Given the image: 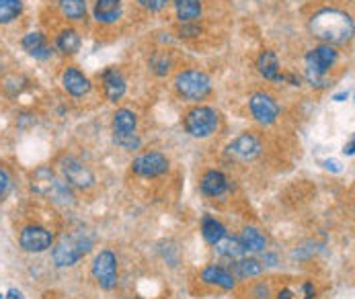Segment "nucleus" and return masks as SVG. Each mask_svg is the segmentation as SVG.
<instances>
[{
    "label": "nucleus",
    "instance_id": "f257e3e1",
    "mask_svg": "<svg viewBox=\"0 0 355 299\" xmlns=\"http://www.w3.org/2000/svg\"><path fill=\"white\" fill-rule=\"evenodd\" d=\"M354 16L339 8H323L310 18V31L327 45H341L354 37Z\"/></svg>",
    "mask_w": 355,
    "mask_h": 299
},
{
    "label": "nucleus",
    "instance_id": "f03ea898",
    "mask_svg": "<svg viewBox=\"0 0 355 299\" xmlns=\"http://www.w3.org/2000/svg\"><path fill=\"white\" fill-rule=\"evenodd\" d=\"M93 248V238L84 232H76L64 236L51 250V259L56 267H72Z\"/></svg>",
    "mask_w": 355,
    "mask_h": 299
},
{
    "label": "nucleus",
    "instance_id": "7ed1b4c3",
    "mask_svg": "<svg viewBox=\"0 0 355 299\" xmlns=\"http://www.w3.org/2000/svg\"><path fill=\"white\" fill-rule=\"evenodd\" d=\"M33 189L51 199L58 205H74V195L70 191V185H66L62 179H58L49 168H39L33 177Z\"/></svg>",
    "mask_w": 355,
    "mask_h": 299
},
{
    "label": "nucleus",
    "instance_id": "20e7f679",
    "mask_svg": "<svg viewBox=\"0 0 355 299\" xmlns=\"http://www.w3.org/2000/svg\"><path fill=\"white\" fill-rule=\"evenodd\" d=\"M175 90L185 101H204L212 92V78L204 70H183L175 76Z\"/></svg>",
    "mask_w": 355,
    "mask_h": 299
},
{
    "label": "nucleus",
    "instance_id": "39448f33",
    "mask_svg": "<svg viewBox=\"0 0 355 299\" xmlns=\"http://www.w3.org/2000/svg\"><path fill=\"white\" fill-rule=\"evenodd\" d=\"M337 57H339V53L335 51V47L327 45V43L310 49L304 57L308 82H313V86H323L325 84V74L335 66Z\"/></svg>",
    "mask_w": 355,
    "mask_h": 299
},
{
    "label": "nucleus",
    "instance_id": "423d86ee",
    "mask_svg": "<svg viewBox=\"0 0 355 299\" xmlns=\"http://www.w3.org/2000/svg\"><path fill=\"white\" fill-rule=\"evenodd\" d=\"M183 123H185V129H187L189 135L204 140V138H210L212 133H216V129L220 125V117H218L216 109L199 105V107H193L185 115Z\"/></svg>",
    "mask_w": 355,
    "mask_h": 299
},
{
    "label": "nucleus",
    "instance_id": "0eeeda50",
    "mask_svg": "<svg viewBox=\"0 0 355 299\" xmlns=\"http://www.w3.org/2000/svg\"><path fill=\"white\" fill-rule=\"evenodd\" d=\"M58 170L62 174V181L70 187H76V189H90L95 187V174L93 170L82 164L78 158L74 156H62L60 162H58Z\"/></svg>",
    "mask_w": 355,
    "mask_h": 299
},
{
    "label": "nucleus",
    "instance_id": "6e6552de",
    "mask_svg": "<svg viewBox=\"0 0 355 299\" xmlns=\"http://www.w3.org/2000/svg\"><path fill=\"white\" fill-rule=\"evenodd\" d=\"M90 271L101 289L111 291L117 285V259L111 250H101L95 257Z\"/></svg>",
    "mask_w": 355,
    "mask_h": 299
},
{
    "label": "nucleus",
    "instance_id": "1a4fd4ad",
    "mask_svg": "<svg viewBox=\"0 0 355 299\" xmlns=\"http://www.w3.org/2000/svg\"><path fill=\"white\" fill-rule=\"evenodd\" d=\"M249 109H251V115L255 117V121L261 125H271L280 117V105L267 92H255L249 99Z\"/></svg>",
    "mask_w": 355,
    "mask_h": 299
},
{
    "label": "nucleus",
    "instance_id": "9d476101",
    "mask_svg": "<svg viewBox=\"0 0 355 299\" xmlns=\"http://www.w3.org/2000/svg\"><path fill=\"white\" fill-rule=\"evenodd\" d=\"M132 170L138 177L154 179V177H160L169 170V158L160 152H144L138 158H134Z\"/></svg>",
    "mask_w": 355,
    "mask_h": 299
},
{
    "label": "nucleus",
    "instance_id": "9b49d317",
    "mask_svg": "<svg viewBox=\"0 0 355 299\" xmlns=\"http://www.w3.org/2000/svg\"><path fill=\"white\" fill-rule=\"evenodd\" d=\"M19 244L25 252H45L53 244V234L41 226H27L19 234Z\"/></svg>",
    "mask_w": 355,
    "mask_h": 299
},
{
    "label": "nucleus",
    "instance_id": "f8f14e48",
    "mask_svg": "<svg viewBox=\"0 0 355 299\" xmlns=\"http://www.w3.org/2000/svg\"><path fill=\"white\" fill-rule=\"evenodd\" d=\"M226 154L228 158L236 162H251L261 154V142L253 133H243L230 142V146L226 148Z\"/></svg>",
    "mask_w": 355,
    "mask_h": 299
},
{
    "label": "nucleus",
    "instance_id": "ddd939ff",
    "mask_svg": "<svg viewBox=\"0 0 355 299\" xmlns=\"http://www.w3.org/2000/svg\"><path fill=\"white\" fill-rule=\"evenodd\" d=\"M62 86H64V90H66L68 94H72V96H76V99L88 94L90 88H93L90 80H88L78 68H74V66H68V68L62 72Z\"/></svg>",
    "mask_w": 355,
    "mask_h": 299
},
{
    "label": "nucleus",
    "instance_id": "4468645a",
    "mask_svg": "<svg viewBox=\"0 0 355 299\" xmlns=\"http://www.w3.org/2000/svg\"><path fill=\"white\" fill-rule=\"evenodd\" d=\"M123 4L121 0H97L93 8V16L101 25H113L121 18Z\"/></svg>",
    "mask_w": 355,
    "mask_h": 299
},
{
    "label": "nucleus",
    "instance_id": "2eb2a0df",
    "mask_svg": "<svg viewBox=\"0 0 355 299\" xmlns=\"http://www.w3.org/2000/svg\"><path fill=\"white\" fill-rule=\"evenodd\" d=\"M103 86H105V94L111 103H117L123 99L125 94V78L117 68H109L103 72Z\"/></svg>",
    "mask_w": 355,
    "mask_h": 299
},
{
    "label": "nucleus",
    "instance_id": "dca6fc26",
    "mask_svg": "<svg viewBox=\"0 0 355 299\" xmlns=\"http://www.w3.org/2000/svg\"><path fill=\"white\" fill-rule=\"evenodd\" d=\"M201 193L208 197H222L228 189H230V181L226 179L224 172L220 170H210L201 177Z\"/></svg>",
    "mask_w": 355,
    "mask_h": 299
},
{
    "label": "nucleus",
    "instance_id": "f3484780",
    "mask_svg": "<svg viewBox=\"0 0 355 299\" xmlns=\"http://www.w3.org/2000/svg\"><path fill=\"white\" fill-rule=\"evenodd\" d=\"M201 281L208 283V285H216L220 289H226V291H230V289L236 287L234 275H230L226 269H220V267H214V265L212 267H206L201 271Z\"/></svg>",
    "mask_w": 355,
    "mask_h": 299
},
{
    "label": "nucleus",
    "instance_id": "a211bd4d",
    "mask_svg": "<svg viewBox=\"0 0 355 299\" xmlns=\"http://www.w3.org/2000/svg\"><path fill=\"white\" fill-rule=\"evenodd\" d=\"M257 68H259V74H261L263 78H267V80H273V82L284 80V74L280 72V70H282V68H280V60H278V55H276L271 49L261 51V55H259V60H257Z\"/></svg>",
    "mask_w": 355,
    "mask_h": 299
},
{
    "label": "nucleus",
    "instance_id": "6ab92c4d",
    "mask_svg": "<svg viewBox=\"0 0 355 299\" xmlns=\"http://www.w3.org/2000/svg\"><path fill=\"white\" fill-rule=\"evenodd\" d=\"M138 129V117L132 109H117L113 115V135H132Z\"/></svg>",
    "mask_w": 355,
    "mask_h": 299
},
{
    "label": "nucleus",
    "instance_id": "aec40b11",
    "mask_svg": "<svg viewBox=\"0 0 355 299\" xmlns=\"http://www.w3.org/2000/svg\"><path fill=\"white\" fill-rule=\"evenodd\" d=\"M21 45H23V49H25L29 55L39 57V60H45V57L51 55V51H49V47H47V43H45V37H43V33H39V31L27 33V35L23 37Z\"/></svg>",
    "mask_w": 355,
    "mask_h": 299
},
{
    "label": "nucleus",
    "instance_id": "412c9836",
    "mask_svg": "<svg viewBox=\"0 0 355 299\" xmlns=\"http://www.w3.org/2000/svg\"><path fill=\"white\" fill-rule=\"evenodd\" d=\"M201 0H175V12L181 23H195L201 16Z\"/></svg>",
    "mask_w": 355,
    "mask_h": 299
},
{
    "label": "nucleus",
    "instance_id": "4be33fe9",
    "mask_svg": "<svg viewBox=\"0 0 355 299\" xmlns=\"http://www.w3.org/2000/svg\"><path fill=\"white\" fill-rule=\"evenodd\" d=\"M214 246H216V252H218L220 257H226V259H243V257L247 255V250H245L241 238H232V236H228V234H226L220 242H216Z\"/></svg>",
    "mask_w": 355,
    "mask_h": 299
},
{
    "label": "nucleus",
    "instance_id": "5701e85b",
    "mask_svg": "<svg viewBox=\"0 0 355 299\" xmlns=\"http://www.w3.org/2000/svg\"><path fill=\"white\" fill-rule=\"evenodd\" d=\"M80 45H82V39H80L78 31H74V29H64V31H60V35L56 37V47H58L62 53L72 55V53L80 51Z\"/></svg>",
    "mask_w": 355,
    "mask_h": 299
},
{
    "label": "nucleus",
    "instance_id": "b1692460",
    "mask_svg": "<svg viewBox=\"0 0 355 299\" xmlns=\"http://www.w3.org/2000/svg\"><path fill=\"white\" fill-rule=\"evenodd\" d=\"M241 242H243L247 252H263L267 248V238L257 228H245L243 236H241Z\"/></svg>",
    "mask_w": 355,
    "mask_h": 299
},
{
    "label": "nucleus",
    "instance_id": "393cba45",
    "mask_svg": "<svg viewBox=\"0 0 355 299\" xmlns=\"http://www.w3.org/2000/svg\"><path fill=\"white\" fill-rule=\"evenodd\" d=\"M201 236H204V240L208 242V244H216V242H220L224 236H226V228H224V224H220L216 218H206L204 222H201Z\"/></svg>",
    "mask_w": 355,
    "mask_h": 299
},
{
    "label": "nucleus",
    "instance_id": "a878e982",
    "mask_svg": "<svg viewBox=\"0 0 355 299\" xmlns=\"http://www.w3.org/2000/svg\"><path fill=\"white\" fill-rule=\"evenodd\" d=\"M317 298V287L310 281L300 283L298 287H286L278 294V299H315Z\"/></svg>",
    "mask_w": 355,
    "mask_h": 299
},
{
    "label": "nucleus",
    "instance_id": "bb28decb",
    "mask_svg": "<svg viewBox=\"0 0 355 299\" xmlns=\"http://www.w3.org/2000/svg\"><path fill=\"white\" fill-rule=\"evenodd\" d=\"M60 12L68 21H82L86 16V0H60Z\"/></svg>",
    "mask_w": 355,
    "mask_h": 299
},
{
    "label": "nucleus",
    "instance_id": "cd10ccee",
    "mask_svg": "<svg viewBox=\"0 0 355 299\" xmlns=\"http://www.w3.org/2000/svg\"><path fill=\"white\" fill-rule=\"evenodd\" d=\"M234 273L241 279H253L263 273V265L255 259H243L234 265Z\"/></svg>",
    "mask_w": 355,
    "mask_h": 299
},
{
    "label": "nucleus",
    "instance_id": "c85d7f7f",
    "mask_svg": "<svg viewBox=\"0 0 355 299\" xmlns=\"http://www.w3.org/2000/svg\"><path fill=\"white\" fill-rule=\"evenodd\" d=\"M23 12V0H0V25H8Z\"/></svg>",
    "mask_w": 355,
    "mask_h": 299
},
{
    "label": "nucleus",
    "instance_id": "c756f323",
    "mask_svg": "<svg viewBox=\"0 0 355 299\" xmlns=\"http://www.w3.org/2000/svg\"><path fill=\"white\" fill-rule=\"evenodd\" d=\"M148 66H150V70H152L156 76H164V74H169V70H171V57H169V53H164V51H156V53L148 60Z\"/></svg>",
    "mask_w": 355,
    "mask_h": 299
},
{
    "label": "nucleus",
    "instance_id": "7c9ffc66",
    "mask_svg": "<svg viewBox=\"0 0 355 299\" xmlns=\"http://www.w3.org/2000/svg\"><path fill=\"white\" fill-rule=\"evenodd\" d=\"M113 142H115L119 148L127 150V152L138 150V148L142 146V140L138 138V133H132V135H113Z\"/></svg>",
    "mask_w": 355,
    "mask_h": 299
},
{
    "label": "nucleus",
    "instance_id": "2f4dec72",
    "mask_svg": "<svg viewBox=\"0 0 355 299\" xmlns=\"http://www.w3.org/2000/svg\"><path fill=\"white\" fill-rule=\"evenodd\" d=\"M144 8H148V10H152V12H158V10H162L171 0H138Z\"/></svg>",
    "mask_w": 355,
    "mask_h": 299
},
{
    "label": "nucleus",
    "instance_id": "473e14b6",
    "mask_svg": "<svg viewBox=\"0 0 355 299\" xmlns=\"http://www.w3.org/2000/svg\"><path fill=\"white\" fill-rule=\"evenodd\" d=\"M10 189V174L0 166V199L6 195V191Z\"/></svg>",
    "mask_w": 355,
    "mask_h": 299
},
{
    "label": "nucleus",
    "instance_id": "72a5a7b5",
    "mask_svg": "<svg viewBox=\"0 0 355 299\" xmlns=\"http://www.w3.org/2000/svg\"><path fill=\"white\" fill-rule=\"evenodd\" d=\"M199 27H195V25H191V23H183V27H181V37H195V35H199Z\"/></svg>",
    "mask_w": 355,
    "mask_h": 299
},
{
    "label": "nucleus",
    "instance_id": "f704fd0d",
    "mask_svg": "<svg viewBox=\"0 0 355 299\" xmlns=\"http://www.w3.org/2000/svg\"><path fill=\"white\" fill-rule=\"evenodd\" d=\"M325 166H327L329 170H333V172H341V170H343L341 164H339L337 160H325Z\"/></svg>",
    "mask_w": 355,
    "mask_h": 299
},
{
    "label": "nucleus",
    "instance_id": "c9c22d12",
    "mask_svg": "<svg viewBox=\"0 0 355 299\" xmlns=\"http://www.w3.org/2000/svg\"><path fill=\"white\" fill-rule=\"evenodd\" d=\"M263 263H265V265H269V267H276V265H278V257H276V255L265 252V255H263Z\"/></svg>",
    "mask_w": 355,
    "mask_h": 299
},
{
    "label": "nucleus",
    "instance_id": "e433bc0d",
    "mask_svg": "<svg viewBox=\"0 0 355 299\" xmlns=\"http://www.w3.org/2000/svg\"><path fill=\"white\" fill-rule=\"evenodd\" d=\"M4 298H6V299H25V298H23V294H21L19 289H8Z\"/></svg>",
    "mask_w": 355,
    "mask_h": 299
},
{
    "label": "nucleus",
    "instance_id": "4c0bfd02",
    "mask_svg": "<svg viewBox=\"0 0 355 299\" xmlns=\"http://www.w3.org/2000/svg\"><path fill=\"white\" fill-rule=\"evenodd\" d=\"M354 148H355V142L352 140L350 144H345V148H343V154H345V156H354V152H355Z\"/></svg>",
    "mask_w": 355,
    "mask_h": 299
},
{
    "label": "nucleus",
    "instance_id": "58836bf2",
    "mask_svg": "<svg viewBox=\"0 0 355 299\" xmlns=\"http://www.w3.org/2000/svg\"><path fill=\"white\" fill-rule=\"evenodd\" d=\"M345 99H350V90H343V92H339V94L333 96V101H337V103H343Z\"/></svg>",
    "mask_w": 355,
    "mask_h": 299
},
{
    "label": "nucleus",
    "instance_id": "ea45409f",
    "mask_svg": "<svg viewBox=\"0 0 355 299\" xmlns=\"http://www.w3.org/2000/svg\"><path fill=\"white\" fill-rule=\"evenodd\" d=\"M123 299H140V298H123Z\"/></svg>",
    "mask_w": 355,
    "mask_h": 299
},
{
    "label": "nucleus",
    "instance_id": "a19ab883",
    "mask_svg": "<svg viewBox=\"0 0 355 299\" xmlns=\"http://www.w3.org/2000/svg\"><path fill=\"white\" fill-rule=\"evenodd\" d=\"M0 299H6V298H4V296H0Z\"/></svg>",
    "mask_w": 355,
    "mask_h": 299
}]
</instances>
